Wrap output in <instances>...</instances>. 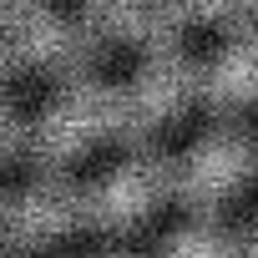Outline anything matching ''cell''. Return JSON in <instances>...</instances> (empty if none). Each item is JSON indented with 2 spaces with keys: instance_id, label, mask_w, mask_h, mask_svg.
<instances>
[{
  "instance_id": "1",
  "label": "cell",
  "mask_w": 258,
  "mask_h": 258,
  "mask_svg": "<svg viewBox=\"0 0 258 258\" xmlns=\"http://www.w3.org/2000/svg\"><path fill=\"white\" fill-rule=\"evenodd\" d=\"M6 41L16 61H41V66H66L81 56V36L51 16L41 0H6Z\"/></svg>"
},
{
  "instance_id": "2",
  "label": "cell",
  "mask_w": 258,
  "mask_h": 258,
  "mask_svg": "<svg viewBox=\"0 0 258 258\" xmlns=\"http://www.w3.org/2000/svg\"><path fill=\"white\" fill-rule=\"evenodd\" d=\"M106 121H116V96H106L101 86H76L66 91L36 126V142L51 152V157H66L76 147H86Z\"/></svg>"
},
{
  "instance_id": "3",
  "label": "cell",
  "mask_w": 258,
  "mask_h": 258,
  "mask_svg": "<svg viewBox=\"0 0 258 258\" xmlns=\"http://www.w3.org/2000/svg\"><path fill=\"white\" fill-rule=\"evenodd\" d=\"M243 172H248V147H243L233 132H213V137H203V142L177 162V187H182V198H192V203H213V198H223L228 187H238Z\"/></svg>"
},
{
  "instance_id": "4",
  "label": "cell",
  "mask_w": 258,
  "mask_h": 258,
  "mask_svg": "<svg viewBox=\"0 0 258 258\" xmlns=\"http://www.w3.org/2000/svg\"><path fill=\"white\" fill-rule=\"evenodd\" d=\"M187 96V66L177 56H157L142 66V76L132 81V91L116 96V121H132V126H152L162 116H172Z\"/></svg>"
},
{
  "instance_id": "5",
  "label": "cell",
  "mask_w": 258,
  "mask_h": 258,
  "mask_svg": "<svg viewBox=\"0 0 258 258\" xmlns=\"http://www.w3.org/2000/svg\"><path fill=\"white\" fill-rule=\"evenodd\" d=\"M162 182H167L162 177V162H126V167H116L96 187V198H91L96 223H132V218H142L157 203Z\"/></svg>"
},
{
  "instance_id": "6",
  "label": "cell",
  "mask_w": 258,
  "mask_h": 258,
  "mask_svg": "<svg viewBox=\"0 0 258 258\" xmlns=\"http://www.w3.org/2000/svg\"><path fill=\"white\" fill-rule=\"evenodd\" d=\"M76 213H81V203H76L66 187H31V192H16V198H11L6 228H11V243L26 248V243H41V238L71 228Z\"/></svg>"
},
{
  "instance_id": "7",
  "label": "cell",
  "mask_w": 258,
  "mask_h": 258,
  "mask_svg": "<svg viewBox=\"0 0 258 258\" xmlns=\"http://www.w3.org/2000/svg\"><path fill=\"white\" fill-rule=\"evenodd\" d=\"M208 91H213V101H253L258 96V36L233 41L218 56V66L208 76Z\"/></svg>"
},
{
  "instance_id": "8",
  "label": "cell",
  "mask_w": 258,
  "mask_h": 258,
  "mask_svg": "<svg viewBox=\"0 0 258 258\" xmlns=\"http://www.w3.org/2000/svg\"><path fill=\"white\" fill-rule=\"evenodd\" d=\"M162 258H228V238L218 228H187L167 243Z\"/></svg>"
},
{
  "instance_id": "9",
  "label": "cell",
  "mask_w": 258,
  "mask_h": 258,
  "mask_svg": "<svg viewBox=\"0 0 258 258\" xmlns=\"http://www.w3.org/2000/svg\"><path fill=\"white\" fill-rule=\"evenodd\" d=\"M253 0H167L172 16H228V11H243Z\"/></svg>"
},
{
  "instance_id": "10",
  "label": "cell",
  "mask_w": 258,
  "mask_h": 258,
  "mask_svg": "<svg viewBox=\"0 0 258 258\" xmlns=\"http://www.w3.org/2000/svg\"><path fill=\"white\" fill-rule=\"evenodd\" d=\"M253 258H258V233H253Z\"/></svg>"
}]
</instances>
